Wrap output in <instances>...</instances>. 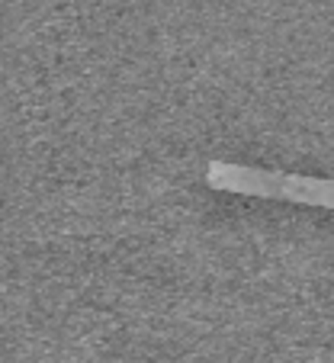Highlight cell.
<instances>
[{"label":"cell","instance_id":"cell-1","mask_svg":"<svg viewBox=\"0 0 334 363\" xmlns=\"http://www.w3.org/2000/svg\"><path fill=\"white\" fill-rule=\"evenodd\" d=\"M206 180L216 190H232V193H245V196H273V199H289V203L334 209V180L254 171V167L226 164V161H216V164L206 167Z\"/></svg>","mask_w":334,"mask_h":363}]
</instances>
